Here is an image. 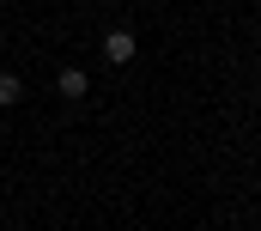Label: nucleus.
Wrapping results in <instances>:
<instances>
[{"label":"nucleus","mask_w":261,"mask_h":231,"mask_svg":"<svg viewBox=\"0 0 261 231\" xmlns=\"http://www.w3.org/2000/svg\"><path fill=\"white\" fill-rule=\"evenodd\" d=\"M103 55L116 61V67H122V61H134V31H110V37H103Z\"/></svg>","instance_id":"obj_1"},{"label":"nucleus","mask_w":261,"mask_h":231,"mask_svg":"<svg viewBox=\"0 0 261 231\" xmlns=\"http://www.w3.org/2000/svg\"><path fill=\"white\" fill-rule=\"evenodd\" d=\"M0 134H6V128H0Z\"/></svg>","instance_id":"obj_4"},{"label":"nucleus","mask_w":261,"mask_h":231,"mask_svg":"<svg viewBox=\"0 0 261 231\" xmlns=\"http://www.w3.org/2000/svg\"><path fill=\"white\" fill-rule=\"evenodd\" d=\"M18 98H24V85H18L12 73H0V104H18Z\"/></svg>","instance_id":"obj_3"},{"label":"nucleus","mask_w":261,"mask_h":231,"mask_svg":"<svg viewBox=\"0 0 261 231\" xmlns=\"http://www.w3.org/2000/svg\"><path fill=\"white\" fill-rule=\"evenodd\" d=\"M55 85H61V98H85V91H91V79H85L79 67H67V73L55 79Z\"/></svg>","instance_id":"obj_2"}]
</instances>
